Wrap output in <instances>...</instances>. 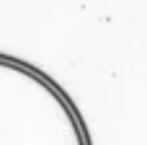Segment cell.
Instances as JSON below:
<instances>
[{"mask_svg": "<svg viewBox=\"0 0 147 145\" xmlns=\"http://www.w3.org/2000/svg\"><path fill=\"white\" fill-rule=\"evenodd\" d=\"M0 145H88L72 104L36 70L0 57Z\"/></svg>", "mask_w": 147, "mask_h": 145, "instance_id": "cell-1", "label": "cell"}]
</instances>
